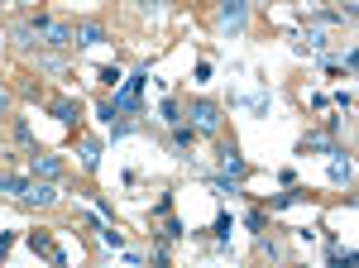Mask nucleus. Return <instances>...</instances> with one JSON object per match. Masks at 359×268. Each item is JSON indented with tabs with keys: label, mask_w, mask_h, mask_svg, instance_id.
<instances>
[{
	"label": "nucleus",
	"mask_w": 359,
	"mask_h": 268,
	"mask_svg": "<svg viewBox=\"0 0 359 268\" xmlns=\"http://www.w3.org/2000/svg\"><path fill=\"white\" fill-rule=\"evenodd\" d=\"M187 125H192L196 134H216V130H221V110L211 106V101H192V110H187Z\"/></svg>",
	"instance_id": "nucleus-4"
},
{
	"label": "nucleus",
	"mask_w": 359,
	"mask_h": 268,
	"mask_svg": "<svg viewBox=\"0 0 359 268\" xmlns=\"http://www.w3.org/2000/svg\"><path fill=\"white\" fill-rule=\"evenodd\" d=\"M0 192L5 196H15V201H25V206H53L57 192L48 177H15V173H0Z\"/></svg>",
	"instance_id": "nucleus-1"
},
{
	"label": "nucleus",
	"mask_w": 359,
	"mask_h": 268,
	"mask_svg": "<svg viewBox=\"0 0 359 268\" xmlns=\"http://www.w3.org/2000/svg\"><path fill=\"white\" fill-rule=\"evenodd\" d=\"M302 196H306V192H297V187H292V182H287V192H278L273 201H269V211H287V206H297Z\"/></svg>",
	"instance_id": "nucleus-11"
},
{
	"label": "nucleus",
	"mask_w": 359,
	"mask_h": 268,
	"mask_svg": "<svg viewBox=\"0 0 359 268\" xmlns=\"http://www.w3.org/2000/svg\"><path fill=\"white\" fill-rule=\"evenodd\" d=\"M29 177L57 182V177H62V159H57V154H43V149H29Z\"/></svg>",
	"instance_id": "nucleus-5"
},
{
	"label": "nucleus",
	"mask_w": 359,
	"mask_h": 268,
	"mask_svg": "<svg viewBox=\"0 0 359 268\" xmlns=\"http://www.w3.org/2000/svg\"><path fill=\"white\" fill-rule=\"evenodd\" d=\"M96 120H106V125H115V106H111V101H101V106H96Z\"/></svg>",
	"instance_id": "nucleus-21"
},
{
	"label": "nucleus",
	"mask_w": 359,
	"mask_h": 268,
	"mask_svg": "<svg viewBox=\"0 0 359 268\" xmlns=\"http://www.w3.org/2000/svg\"><path fill=\"white\" fill-rule=\"evenodd\" d=\"M326 177H331L335 187H345V182L355 177V159H350V154H340V149H331V163H326Z\"/></svg>",
	"instance_id": "nucleus-7"
},
{
	"label": "nucleus",
	"mask_w": 359,
	"mask_h": 268,
	"mask_svg": "<svg viewBox=\"0 0 359 268\" xmlns=\"http://www.w3.org/2000/svg\"><path fill=\"white\" fill-rule=\"evenodd\" d=\"M53 115L62 125H72V120H77V106H72V101H53Z\"/></svg>",
	"instance_id": "nucleus-16"
},
{
	"label": "nucleus",
	"mask_w": 359,
	"mask_h": 268,
	"mask_svg": "<svg viewBox=\"0 0 359 268\" xmlns=\"http://www.w3.org/2000/svg\"><path fill=\"white\" fill-rule=\"evenodd\" d=\"M144 77H149V72L139 67L135 77H125L120 86H115V101H111L115 115H135V110H139V91H144Z\"/></svg>",
	"instance_id": "nucleus-3"
},
{
	"label": "nucleus",
	"mask_w": 359,
	"mask_h": 268,
	"mask_svg": "<svg viewBox=\"0 0 359 268\" xmlns=\"http://www.w3.org/2000/svg\"><path fill=\"white\" fill-rule=\"evenodd\" d=\"M245 0H221V29L225 34H240V25H245Z\"/></svg>",
	"instance_id": "nucleus-8"
},
{
	"label": "nucleus",
	"mask_w": 359,
	"mask_h": 268,
	"mask_svg": "<svg viewBox=\"0 0 359 268\" xmlns=\"http://www.w3.org/2000/svg\"><path fill=\"white\" fill-rule=\"evenodd\" d=\"M192 139H196V130H192V125H182V120L172 125V144H177V149H192Z\"/></svg>",
	"instance_id": "nucleus-13"
},
{
	"label": "nucleus",
	"mask_w": 359,
	"mask_h": 268,
	"mask_svg": "<svg viewBox=\"0 0 359 268\" xmlns=\"http://www.w3.org/2000/svg\"><path fill=\"white\" fill-rule=\"evenodd\" d=\"M25 25H29V34H34V43H43V48H67V43H72V25H67V20L29 15Z\"/></svg>",
	"instance_id": "nucleus-2"
},
{
	"label": "nucleus",
	"mask_w": 359,
	"mask_h": 268,
	"mask_svg": "<svg viewBox=\"0 0 359 268\" xmlns=\"http://www.w3.org/2000/svg\"><path fill=\"white\" fill-rule=\"evenodd\" d=\"M163 235H168V240H182V235H187V230H182V220H177V215H168Z\"/></svg>",
	"instance_id": "nucleus-18"
},
{
	"label": "nucleus",
	"mask_w": 359,
	"mask_h": 268,
	"mask_svg": "<svg viewBox=\"0 0 359 268\" xmlns=\"http://www.w3.org/2000/svg\"><path fill=\"white\" fill-rule=\"evenodd\" d=\"M101 244H111V249H125V235H120L115 225H106V230H101Z\"/></svg>",
	"instance_id": "nucleus-17"
},
{
	"label": "nucleus",
	"mask_w": 359,
	"mask_h": 268,
	"mask_svg": "<svg viewBox=\"0 0 359 268\" xmlns=\"http://www.w3.org/2000/svg\"><path fill=\"white\" fill-rule=\"evenodd\" d=\"M139 5H168V0H139Z\"/></svg>",
	"instance_id": "nucleus-24"
},
{
	"label": "nucleus",
	"mask_w": 359,
	"mask_h": 268,
	"mask_svg": "<svg viewBox=\"0 0 359 268\" xmlns=\"http://www.w3.org/2000/svg\"><path fill=\"white\" fill-rule=\"evenodd\" d=\"M10 244H15V235H5V230H0V259L10 254Z\"/></svg>",
	"instance_id": "nucleus-22"
},
{
	"label": "nucleus",
	"mask_w": 359,
	"mask_h": 268,
	"mask_svg": "<svg viewBox=\"0 0 359 268\" xmlns=\"http://www.w3.org/2000/svg\"><path fill=\"white\" fill-rule=\"evenodd\" d=\"M335 144H331V134H306L302 139V154H331Z\"/></svg>",
	"instance_id": "nucleus-12"
},
{
	"label": "nucleus",
	"mask_w": 359,
	"mask_h": 268,
	"mask_svg": "<svg viewBox=\"0 0 359 268\" xmlns=\"http://www.w3.org/2000/svg\"><path fill=\"white\" fill-rule=\"evenodd\" d=\"M101 39H106V29L96 25V20H82V25H72V43H82V48L101 43Z\"/></svg>",
	"instance_id": "nucleus-10"
},
{
	"label": "nucleus",
	"mask_w": 359,
	"mask_h": 268,
	"mask_svg": "<svg viewBox=\"0 0 359 268\" xmlns=\"http://www.w3.org/2000/svg\"><path fill=\"white\" fill-rule=\"evenodd\" d=\"M101 81H106V86H120V81H125V72L111 62V67H101Z\"/></svg>",
	"instance_id": "nucleus-19"
},
{
	"label": "nucleus",
	"mask_w": 359,
	"mask_h": 268,
	"mask_svg": "<svg viewBox=\"0 0 359 268\" xmlns=\"http://www.w3.org/2000/svg\"><path fill=\"white\" fill-rule=\"evenodd\" d=\"M29 249H34V254H48L53 264H67V254H62V249L48 240V230H29Z\"/></svg>",
	"instance_id": "nucleus-9"
},
{
	"label": "nucleus",
	"mask_w": 359,
	"mask_h": 268,
	"mask_svg": "<svg viewBox=\"0 0 359 268\" xmlns=\"http://www.w3.org/2000/svg\"><path fill=\"white\" fill-rule=\"evenodd\" d=\"M216 154H221V177H230V182H240V177H245L249 173V163L240 159V154H235V144H221V149H216Z\"/></svg>",
	"instance_id": "nucleus-6"
},
{
	"label": "nucleus",
	"mask_w": 359,
	"mask_h": 268,
	"mask_svg": "<svg viewBox=\"0 0 359 268\" xmlns=\"http://www.w3.org/2000/svg\"><path fill=\"white\" fill-rule=\"evenodd\" d=\"M230 230H235V220H230V215H216V225H211V235H216V244H225V240H230Z\"/></svg>",
	"instance_id": "nucleus-14"
},
{
	"label": "nucleus",
	"mask_w": 359,
	"mask_h": 268,
	"mask_svg": "<svg viewBox=\"0 0 359 268\" xmlns=\"http://www.w3.org/2000/svg\"><path fill=\"white\" fill-rule=\"evenodd\" d=\"M158 115H163L168 125H177V120H182V115H177V101H163V106H158Z\"/></svg>",
	"instance_id": "nucleus-20"
},
{
	"label": "nucleus",
	"mask_w": 359,
	"mask_h": 268,
	"mask_svg": "<svg viewBox=\"0 0 359 268\" xmlns=\"http://www.w3.org/2000/svg\"><path fill=\"white\" fill-rule=\"evenodd\" d=\"M101 163V144L96 139H82V168H96Z\"/></svg>",
	"instance_id": "nucleus-15"
},
{
	"label": "nucleus",
	"mask_w": 359,
	"mask_h": 268,
	"mask_svg": "<svg viewBox=\"0 0 359 268\" xmlns=\"http://www.w3.org/2000/svg\"><path fill=\"white\" fill-rule=\"evenodd\" d=\"M5 110H10V96H5V91H0V115H5Z\"/></svg>",
	"instance_id": "nucleus-23"
}]
</instances>
